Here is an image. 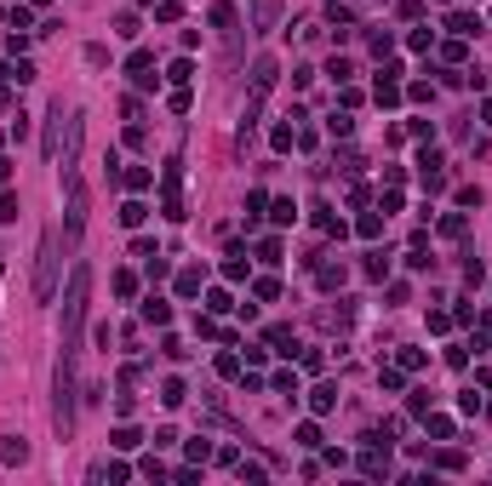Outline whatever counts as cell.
<instances>
[{
	"label": "cell",
	"mask_w": 492,
	"mask_h": 486,
	"mask_svg": "<svg viewBox=\"0 0 492 486\" xmlns=\"http://www.w3.org/2000/svg\"><path fill=\"white\" fill-rule=\"evenodd\" d=\"M200 281H206V269H183V274H178V292H183V298H195Z\"/></svg>",
	"instance_id": "44dd1931"
},
{
	"label": "cell",
	"mask_w": 492,
	"mask_h": 486,
	"mask_svg": "<svg viewBox=\"0 0 492 486\" xmlns=\"http://www.w3.org/2000/svg\"><path fill=\"white\" fill-rule=\"evenodd\" d=\"M367 274H372V281H384V274H389V257L372 252V257H367Z\"/></svg>",
	"instance_id": "8d00e7d4"
},
{
	"label": "cell",
	"mask_w": 492,
	"mask_h": 486,
	"mask_svg": "<svg viewBox=\"0 0 492 486\" xmlns=\"http://www.w3.org/2000/svg\"><path fill=\"white\" fill-rule=\"evenodd\" d=\"M441 235H452V240H458V235H464V218L447 212V218H441Z\"/></svg>",
	"instance_id": "ab89813d"
},
{
	"label": "cell",
	"mask_w": 492,
	"mask_h": 486,
	"mask_svg": "<svg viewBox=\"0 0 492 486\" xmlns=\"http://www.w3.org/2000/svg\"><path fill=\"white\" fill-rule=\"evenodd\" d=\"M378 383H384V389H401L406 372H401V366H378Z\"/></svg>",
	"instance_id": "d6a6232c"
},
{
	"label": "cell",
	"mask_w": 492,
	"mask_h": 486,
	"mask_svg": "<svg viewBox=\"0 0 492 486\" xmlns=\"http://www.w3.org/2000/svg\"><path fill=\"white\" fill-rule=\"evenodd\" d=\"M424 366V349H401V372H418Z\"/></svg>",
	"instance_id": "ee69618b"
},
{
	"label": "cell",
	"mask_w": 492,
	"mask_h": 486,
	"mask_svg": "<svg viewBox=\"0 0 492 486\" xmlns=\"http://www.w3.org/2000/svg\"><path fill=\"white\" fill-rule=\"evenodd\" d=\"M281 18V0H252V35H269Z\"/></svg>",
	"instance_id": "5b68a950"
},
{
	"label": "cell",
	"mask_w": 492,
	"mask_h": 486,
	"mask_svg": "<svg viewBox=\"0 0 492 486\" xmlns=\"http://www.w3.org/2000/svg\"><path fill=\"white\" fill-rule=\"evenodd\" d=\"M275 395H292L298 400V372H275Z\"/></svg>",
	"instance_id": "1f68e13d"
},
{
	"label": "cell",
	"mask_w": 492,
	"mask_h": 486,
	"mask_svg": "<svg viewBox=\"0 0 492 486\" xmlns=\"http://www.w3.org/2000/svg\"><path fill=\"white\" fill-rule=\"evenodd\" d=\"M161 355H166V361H183L189 349H183V337H172V332H166V337H161Z\"/></svg>",
	"instance_id": "836d02e7"
},
{
	"label": "cell",
	"mask_w": 492,
	"mask_h": 486,
	"mask_svg": "<svg viewBox=\"0 0 492 486\" xmlns=\"http://www.w3.org/2000/svg\"><path fill=\"white\" fill-rule=\"evenodd\" d=\"M326 132H332V138H349V132H355V120H349V109H338V115L326 120Z\"/></svg>",
	"instance_id": "cb8c5ba5"
},
{
	"label": "cell",
	"mask_w": 492,
	"mask_h": 486,
	"mask_svg": "<svg viewBox=\"0 0 492 486\" xmlns=\"http://www.w3.org/2000/svg\"><path fill=\"white\" fill-rule=\"evenodd\" d=\"M120 183L132 189V194H144V189L155 183V166H126V172H120Z\"/></svg>",
	"instance_id": "9c48e42d"
},
{
	"label": "cell",
	"mask_w": 492,
	"mask_h": 486,
	"mask_svg": "<svg viewBox=\"0 0 492 486\" xmlns=\"http://www.w3.org/2000/svg\"><path fill=\"white\" fill-rule=\"evenodd\" d=\"M29 6H52V0H29Z\"/></svg>",
	"instance_id": "c3c4849f"
},
{
	"label": "cell",
	"mask_w": 492,
	"mask_h": 486,
	"mask_svg": "<svg viewBox=\"0 0 492 486\" xmlns=\"http://www.w3.org/2000/svg\"><path fill=\"white\" fill-rule=\"evenodd\" d=\"M315 281H321V292H332V286H344V264H326L321 274H315Z\"/></svg>",
	"instance_id": "484cf974"
},
{
	"label": "cell",
	"mask_w": 492,
	"mask_h": 486,
	"mask_svg": "<svg viewBox=\"0 0 492 486\" xmlns=\"http://www.w3.org/2000/svg\"><path fill=\"white\" fill-rule=\"evenodd\" d=\"M6 177H12V160H0V183H6Z\"/></svg>",
	"instance_id": "7dc6e473"
},
{
	"label": "cell",
	"mask_w": 492,
	"mask_h": 486,
	"mask_svg": "<svg viewBox=\"0 0 492 486\" xmlns=\"http://www.w3.org/2000/svg\"><path fill=\"white\" fill-rule=\"evenodd\" d=\"M361 475H372V481H378V475H389V446L378 452V441H372V452H361Z\"/></svg>",
	"instance_id": "ba28073f"
},
{
	"label": "cell",
	"mask_w": 492,
	"mask_h": 486,
	"mask_svg": "<svg viewBox=\"0 0 492 486\" xmlns=\"http://www.w3.org/2000/svg\"><path fill=\"white\" fill-rule=\"evenodd\" d=\"M18 218V194H0V223H12Z\"/></svg>",
	"instance_id": "f6af8a7d"
},
{
	"label": "cell",
	"mask_w": 492,
	"mask_h": 486,
	"mask_svg": "<svg viewBox=\"0 0 492 486\" xmlns=\"http://www.w3.org/2000/svg\"><path fill=\"white\" fill-rule=\"evenodd\" d=\"M464 52H469L464 40H447V46H441V57H447V63H464Z\"/></svg>",
	"instance_id": "f35d334b"
},
{
	"label": "cell",
	"mask_w": 492,
	"mask_h": 486,
	"mask_svg": "<svg viewBox=\"0 0 492 486\" xmlns=\"http://www.w3.org/2000/svg\"><path fill=\"white\" fill-rule=\"evenodd\" d=\"M161 400H166V407H183V400H189L183 378H166V383H161Z\"/></svg>",
	"instance_id": "ac0fdd59"
},
{
	"label": "cell",
	"mask_w": 492,
	"mask_h": 486,
	"mask_svg": "<svg viewBox=\"0 0 492 486\" xmlns=\"http://www.w3.org/2000/svg\"><path fill=\"white\" fill-rule=\"evenodd\" d=\"M424 429H430L435 441H452V418H441V412H424Z\"/></svg>",
	"instance_id": "9a60e30c"
},
{
	"label": "cell",
	"mask_w": 492,
	"mask_h": 486,
	"mask_svg": "<svg viewBox=\"0 0 492 486\" xmlns=\"http://www.w3.org/2000/svg\"><path fill=\"white\" fill-rule=\"evenodd\" d=\"M258 264H281V240H275V235L258 240Z\"/></svg>",
	"instance_id": "f1b7e54d"
},
{
	"label": "cell",
	"mask_w": 492,
	"mask_h": 486,
	"mask_svg": "<svg viewBox=\"0 0 492 486\" xmlns=\"http://www.w3.org/2000/svg\"><path fill=\"white\" fill-rule=\"evenodd\" d=\"M178 12H183L178 0H155V18H161V23H178Z\"/></svg>",
	"instance_id": "e575fe53"
},
{
	"label": "cell",
	"mask_w": 492,
	"mask_h": 486,
	"mask_svg": "<svg viewBox=\"0 0 492 486\" xmlns=\"http://www.w3.org/2000/svg\"><path fill=\"white\" fill-rule=\"evenodd\" d=\"M63 235H69V246L86 235V189L75 183V177H69V212H63Z\"/></svg>",
	"instance_id": "277c9868"
},
{
	"label": "cell",
	"mask_w": 492,
	"mask_h": 486,
	"mask_svg": "<svg viewBox=\"0 0 492 486\" xmlns=\"http://www.w3.org/2000/svg\"><path fill=\"white\" fill-rule=\"evenodd\" d=\"M0 458H6V463H29V441H23V435H6V446H0Z\"/></svg>",
	"instance_id": "7c38bea8"
},
{
	"label": "cell",
	"mask_w": 492,
	"mask_h": 486,
	"mask_svg": "<svg viewBox=\"0 0 492 486\" xmlns=\"http://www.w3.org/2000/svg\"><path fill=\"white\" fill-rule=\"evenodd\" d=\"M115 292H120V298H132V292H138V274L120 269V274H115Z\"/></svg>",
	"instance_id": "60d3db41"
},
{
	"label": "cell",
	"mask_w": 492,
	"mask_h": 486,
	"mask_svg": "<svg viewBox=\"0 0 492 486\" xmlns=\"http://www.w3.org/2000/svg\"><path fill=\"white\" fill-rule=\"evenodd\" d=\"M458 412L475 418V412H481V395H475V389H464V395H458Z\"/></svg>",
	"instance_id": "74e56055"
},
{
	"label": "cell",
	"mask_w": 492,
	"mask_h": 486,
	"mask_svg": "<svg viewBox=\"0 0 492 486\" xmlns=\"http://www.w3.org/2000/svg\"><path fill=\"white\" fill-rule=\"evenodd\" d=\"M481 120H487V126H492V97H487V103H481Z\"/></svg>",
	"instance_id": "bcb514c9"
},
{
	"label": "cell",
	"mask_w": 492,
	"mask_h": 486,
	"mask_svg": "<svg viewBox=\"0 0 492 486\" xmlns=\"http://www.w3.org/2000/svg\"><path fill=\"white\" fill-rule=\"evenodd\" d=\"M447 29L458 40H475V35H481V18H475V12H447Z\"/></svg>",
	"instance_id": "52a82bcc"
},
{
	"label": "cell",
	"mask_w": 492,
	"mask_h": 486,
	"mask_svg": "<svg viewBox=\"0 0 492 486\" xmlns=\"http://www.w3.org/2000/svg\"><path fill=\"white\" fill-rule=\"evenodd\" d=\"M86 298H92V269H86V264H75V274H69V292H63V332H57V349H69V355H81Z\"/></svg>",
	"instance_id": "6da1fadb"
},
{
	"label": "cell",
	"mask_w": 492,
	"mask_h": 486,
	"mask_svg": "<svg viewBox=\"0 0 492 486\" xmlns=\"http://www.w3.org/2000/svg\"><path fill=\"white\" fill-rule=\"evenodd\" d=\"M326 75H332V80H338V86H344V80L355 75V63H349V57H332V63H326Z\"/></svg>",
	"instance_id": "4dcf8cb0"
},
{
	"label": "cell",
	"mask_w": 492,
	"mask_h": 486,
	"mask_svg": "<svg viewBox=\"0 0 492 486\" xmlns=\"http://www.w3.org/2000/svg\"><path fill=\"white\" fill-rule=\"evenodd\" d=\"M126 75H132V86H155V57L132 52V57H126Z\"/></svg>",
	"instance_id": "8992f818"
},
{
	"label": "cell",
	"mask_w": 492,
	"mask_h": 486,
	"mask_svg": "<svg viewBox=\"0 0 492 486\" xmlns=\"http://www.w3.org/2000/svg\"><path fill=\"white\" fill-rule=\"evenodd\" d=\"M206 309H212V315H224V309H235V298H229L224 286H218V292H206Z\"/></svg>",
	"instance_id": "4316f807"
},
{
	"label": "cell",
	"mask_w": 492,
	"mask_h": 486,
	"mask_svg": "<svg viewBox=\"0 0 492 486\" xmlns=\"http://www.w3.org/2000/svg\"><path fill=\"white\" fill-rule=\"evenodd\" d=\"M212 29H224V35H235V6H229V0H218V6H212Z\"/></svg>",
	"instance_id": "e0dca14e"
},
{
	"label": "cell",
	"mask_w": 492,
	"mask_h": 486,
	"mask_svg": "<svg viewBox=\"0 0 492 486\" xmlns=\"http://www.w3.org/2000/svg\"><path fill=\"white\" fill-rule=\"evenodd\" d=\"M57 269H63V252H57V235L46 229L40 235V257H35V303L57 298Z\"/></svg>",
	"instance_id": "7a4b0ae2"
},
{
	"label": "cell",
	"mask_w": 492,
	"mask_h": 486,
	"mask_svg": "<svg viewBox=\"0 0 492 486\" xmlns=\"http://www.w3.org/2000/svg\"><path fill=\"white\" fill-rule=\"evenodd\" d=\"M144 218H149V206H144V201H126V206H120V223H126V229H138Z\"/></svg>",
	"instance_id": "d6986e66"
},
{
	"label": "cell",
	"mask_w": 492,
	"mask_h": 486,
	"mask_svg": "<svg viewBox=\"0 0 492 486\" xmlns=\"http://www.w3.org/2000/svg\"><path fill=\"white\" fill-rule=\"evenodd\" d=\"M166 80H172V86H183V80H195V63H189V57H178V63L166 69Z\"/></svg>",
	"instance_id": "7402d4cb"
},
{
	"label": "cell",
	"mask_w": 492,
	"mask_h": 486,
	"mask_svg": "<svg viewBox=\"0 0 492 486\" xmlns=\"http://www.w3.org/2000/svg\"><path fill=\"white\" fill-rule=\"evenodd\" d=\"M309 407L315 412H332V407H338V383H315L309 389Z\"/></svg>",
	"instance_id": "30bf717a"
},
{
	"label": "cell",
	"mask_w": 492,
	"mask_h": 486,
	"mask_svg": "<svg viewBox=\"0 0 492 486\" xmlns=\"http://www.w3.org/2000/svg\"><path fill=\"white\" fill-rule=\"evenodd\" d=\"M252 292H258L263 303H275V298H281V281H258V286H252Z\"/></svg>",
	"instance_id": "7bdbcfd3"
},
{
	"label": "cell",
	"mask_w": 492,
	"mask_h": 486,
	"mask_svg": "<svg viewBox=\"0 0 492 486\" xmlns=\"http://www.w3.org/2000/svg\"><path fill=\"white\" fill-rule=\"evenodd\" d=\"M138 441H144V435H138V429H132V424H120V429H115V435H109V446H115V452H132V446H138Z\"/></svg>",
	"instance_id": "2e32d148"
},
{
	"label": "cell",
	"mask_w": 492,
	"mask_h": 486,
	"mask_svg": "<svg viewBox=\"0 0 492 486\" xmlns=\"http://www.w3.org/2000/svg\"><path fill=\"white\" fill-rule=\"evenodd\" d=\"M367 40H372V52H378V57H384V52H389V46H395V35H389V29H372V35H367Z\"/></svg>",
	"instance_id": "d590c367"
},
{
	"label": "cell",
	"mask_w": 492,
	"mask_h": 486,
	"mask_svg": "<svg viewBox=\"0 0 492 486\" xmlns=\"http://www.w3.org/2000/svg\"><path fill=\"white\" fill-rule=\"evenodd\" d=\"M292 441L315 452V446H321V424H298V435H292Z\"/></svg>",
	"instance_id": "d4e9b609"
},
{
	"label": "cell",
	"mask_w": 492,
	"mask_h": 486,
	"mask_svg": "<svg viewBox=\"0 0 492 486\" xmlns=\"http://www.w3.org/2000/svg\"><path fill=\"white\" fill-rule=\"evenodd\" d=\"M144 320H149V327H166V320H172V303H166V298H149V303H144Z\"/></svg>",
	"instance_id": "5bb4252c"
},
{
	"label": "cell",
	"mask_w": 492,
	"mask_h": 486,
	"mask_svg": "<svg viewBox=\"0 0 492 486\" xmlns=\"http://www.w3.org/2000/svg\"><path fill=\"white\" fill-rule=\"evenodd\" d=\"M161 206H166V218H183V160H166V172H161Z\"/></svg>",
	"instance_id": "3957f363"
},
{
	"label": "cell",
	"mask_w": 492,
	"mask_h": 486,
	"mask_svg": "<svg viewBox=\"0 0 492 486\" xmlns=\"http://www.w3.org/2000/svg\"><path fill=\"white\" fill-rule=\"evenodd\" d=\"M263 344H269V349H281V355H298V344H292V327H269V332H263Z\"/></svg>",
	"instance_id": "8fae6325"
},
{
	"label": "cell",
	"mask_w": 492,
	"mask_h": 486,
	"mask_svg": "<svg viewBox=\"0 0 492 486\" xmlns=\"http://www.w3.org/2000/svg\"><path fill=\"white\" fill-rule=\"evenodd\" d=\"M269 218L287 229V223H298V206H292V201H275V206H269Z\"/></svg>",
	"instance_id": "603a6c76"
},
{
	"label": "cell",
	"mask_w": 492,
	"mask_h": 486,
	"mask_svg": "<svg viewBox=\"0 0 492 486\" xmlns=\"http://www.w3.org/2000/svg\"><path fill=\"white\" fill-rule=\"evenodd\" d=\"M29 12H35V6H29V0H23V6L12 12V29H23V35H29V23H35V18H29Z\"/></svg>",
	"instance_id": "b9f144b4"
},
{
	"label": "cell",
	"mask_w": 492,
	"mask_h": 486,
	"mask_svg": "<svg viewBox=\"0 0 492 486\" xmlns=\"http://www.w3.org/2000/svg\"><path fill=\"white\" fill-rule=\"evenodd\" d=\"M138 6H155V0H138Z\"/></svg>",
	"instance_id": "681fc988"
},
{
	"label": "cell",
	"mask_w": 492,
	"mask_h": 486,
	"mask_svg": "<svg viewBox=\"0 0 492 486\" xmlns=\"http://www.w3.org/2000/svg\"><path fill=\"white\" fill-rule=\"evenodd\" d=\"M224 274H229V281H246V252H241V246L224 252Z\"/></svg>",
	"instance_id": "4fadbf2b"
},
{
	"label": "cell",
	"mask_w": 492,
	"mask_h": 486,
	"mask_svg": "<svg viewBox=\"0 0 492 486\" xmlns=\"http://www.w3.org/2000/svg\"><path fill=\"white\" fill-rule=\"evenodd\" d=\"M115 35H120V40L138 35V12H120V18H115Z\"/></svg>",
	"instance_id": "f546056e"
},
{
	"label": "cell",
	"mask_w": 492,
	"mask_h": 486,
	"mask_svg": "<svg viewBox=\"0 0 492 486\" xmlns=\"http://www.w3.org/2000/svg\"><path fill=\"white\" fill-rule=\"evenodd\" d=\"M355 229L367 235V240H378V235H384V212H361V223H355Z\"/></svg>",
	"instance_id": "ffe728a7"
},
{
	"label": "cell",
	"mask_w": 492,
	"mask_h": 486,
	"mask_svg": "<svg viewBox=\"0 0 492 486\" xmlns=\"http://www.w3.org/2000/svg\"><path fill=\"white\" fill-rule=\"evenodd\" d=\"M406 46H412V52H430V46H435V29H412Z\"/></svg>",
	"instance_id": "83f0119b"
}]
</instances>
